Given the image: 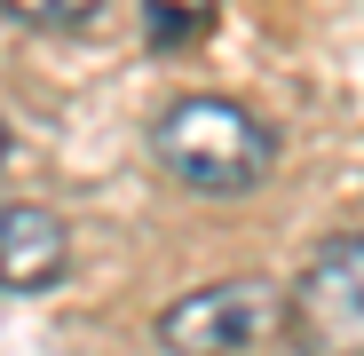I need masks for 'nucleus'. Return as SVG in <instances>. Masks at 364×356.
<instances>
[{"instance_id": "f257e3e1", "label": "nucleus", "mask_w": 364, "mask_h": 356, "mask_svg": "<svg viewBox=\"0 0 364 356\" xmlns=\"http://www.w3.org/2000/svg\"><path fill=\"white\" fill-rule=\"evenodd\" d=\"M151 151H159V166L174 183H191V190H254L269 174V158H277L269 127L246 103H222V95H182L174 111H159Z\"/></svg>"}, {"instance_id": "f03ea898", "label": "nucleus", "mask_w": 364, "mask_h": 356, "mask_svg": "<svg viewBox=\"0 0 364 356\" xmlns=\"http://www.w3.org/2000/svg\"><path fill=\"white\" fill-rule=\"evenodd\" d=\"M277 309L285 301L269 277H222L159 309V348L166 356H254L277 333Z\"/></svg>"}, {"instance_id": "7ed1b4c3", "label": "nucleus", "mask_w": 364, "mask_h": 356, "mask_svg": "<svg viewBox=\"0 0 364 356\" xmlns=\"http://www.w3.org/2000/svg\"><path fill=\"white\" fill-rule=\"evenodd\" d=\"M293 317L325 356H364V230L317 246V261L301 269Z\"/></svg>"}, {"instance_id": "20e7f679", "label": "nucleus", "mask_w": 364, "mask_h": 356, "mask_svg": "<svg viewBox=\"0 0 364 356\" xmlns=\"http://www.w3.org/2000/svg\"><path fill=\"white\" fill-rule=\"evenodd\" d=\"M72 261V237L48 206L0 198V293H48Z\"/></svg>"}, {"instance_id": "39448f33", "label": "nucleus", "mask_w": 364, "mask_h": 356, "mask_svg": "<svg viewBox=\"0 0 364 356\" xmlns=\"http://www.w3.org/2000/svg\"><path fill=\"white\" fill-rule=\"evenodd\" d=\"M143 32L159 48H191L214 32V0H143Z\"/></svg>"}, {"instance_id": "423d86ee", "label": "nucleus", "mask_w": 364, "mask_h": 356, "mask_svg": "<svg viewBox=\"0 0 364 356\" xmlns=\"http://www.w3.org/2000/svg\"><path fill=\"white\" fill-rule=\"evenodd\" d=\"M95 9H103V0H0V16H16L32 32H80Z\"/></svg>"}, {"instance_id": "0eeeda50", "label": "nucleus", "mask_w": 364, "mask_h": 356, "mask_svg": "<svg viewBox=\"0 0 364 356\" xmlns=\"http://www.w3.org/2000/svg\"><path fill=\"white\" fill-rule=\"evenodd\" d=\"M0 158H9V119H0Z\"/></svg>"}]
</instances>
